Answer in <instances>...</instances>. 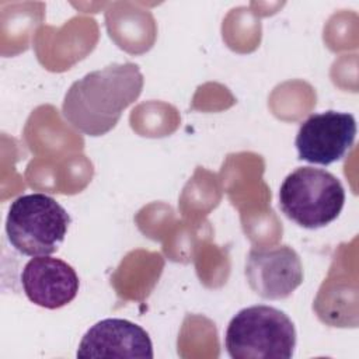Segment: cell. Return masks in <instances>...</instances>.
Wrapping results in <instances>:
<instances>
[{
  "mask_svg": "<svg viewBox=\"0 0 359 359\" xmlns=\"http://www.w3.org/2000/svg\"><path fill=\"white\" fill-rule=\"evenodd\" d=\"M244 272L252 292L268 300L289 297L303 282L300 257L289 245L252 248Z\"/></svg>",
  "mask_w": 359,
  "mask_h": 359,
  "instance_id": "obj_6",
  "label": "cell"
},
{
  "mask_svg": "<svg viewBox=\"0 0 359 359\" xmlns=\"http://www.w3.org/2000/svg\"><path fill=\"white\" fill-rule=\"evenodd\" d=\"M143 81L139 66L130 62L90 72L67 90L62 104L63 118L84 135L102 136L137 100Z\"/></svg>",
  "mask_w": 359,
  "mask_h": 359,
  "instance_id": "obj_1",
  "label": "cell"
},
{
  "mask_svg": "<svg viewBox=\"0 0 359 359\" xmlns=\"http://www.w3.org/2000/svg\"><path fill=\"white\" fill-rule=\"evenodd\" d=\"M77 358H139L151 359L149 334L125 318H105L95 323L81 338Z\"/></svg>",
  "mask_w": 359,
  "mask_h": 359,
  "instance_id": "obj_8",
  "label": "cell"
},
{
  "mask_svg": "<svg viewBox=\"0 0 359 359\" xmlns=\"http://www.w3.org/2000/svg\"><path fill=\"white\" fill-rule=\"evenodd\" d=\"M345 203L341 181L327 170L299 167L279 188V206L287 219L304 229H320L334 222Z\"/></svg>",
  "mask_w": 359,
  "mask_h": 359,
  "instance_id": "obj_4",
  "label": "cell"
},
{
  "mask_svg": "<svg viewBox=\"0 0 359 359\" xmlns=\"http://www.w3.org/2000/svg\"><path fill=\"white\" fill-rule=\"evenodd\" d=\"M25 296L34 304L56 310L69 304L79 292L80 280L74 268L60 258L32 257L21 272Z\"/></svg>",
  "mask_w": 359,
  "mask_h": 359,
  "instance_id": "obj_7",
  "label": "cell"
},
{
  "mask_svg": "<svg viewBox=\"0 0 359 359\" xmlns=\"http://www.w3.org/2000/svg\"><path fill=\"white\" fill-rule=\"evenodd\" d=\"M296 330L286 313L272 306L241 309L229 323L224 348L233 359H290Z\"/></svg>",
  "mask_w": 359,
  "mask_h": 359,
  "instance_id": "obj_2",
  "label": "cell"
},
{
  "mask_svg": "<svg viewBox=\"0 0 359 359\" xmlns=\"http://www.w3.org/2000/svg\"><path fill=\"white\" fill-rule=\"evenodd\" d=\"M72 219L49 195L27 194L14 199L6 219L8 243L22 255L41 257L56 252Z\"/></svg>",
  "mask_w": 359,
  "mask_h": 359,
  "instance_id": "obj_3",
  "label": "cell"
},
{
  "mask_svg": "<svg viewBox=\"0 0 359 359\" xmlns=\"http://www.w3.org/2000/svg\"><path fill=\"white\" fill-rule=\"evenodd\" d=\"M355 137V116L349 112L330 109L310 115L300 125L294 146L300 160L330 165L351 150Z\"/></svg>",
  "mask_w": 359,
  "mask_h": 359,
  "instance_id": "obj_5",
  "label": "cell"
}]
</instances>
